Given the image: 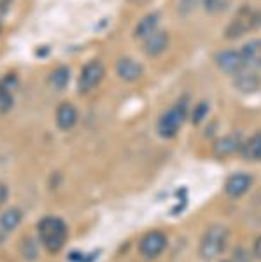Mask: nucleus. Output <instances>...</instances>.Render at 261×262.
Returning <instances> with one entry per match:
<instances>
[{
    "instance_id": "nucleus-11",
    "label": "nucleus",
    "mask_w": 261,
    "mask_h": 262,
    "mask_svg": "<svg viewBox=\"0 0 261 262\" xmlns=\"http://www.w3.org/2000/svg\"><path fill=\"white\" fill-rule=\"evenodd\" d=\"M142 65L132 58H121L119 61L116 63V74L121 81L125 82H135L142 77Z\"/></svg>"
},
{
    "instance_id": "nucleus-3",
    "label": "nucleus",
    "mask_w": 261,
    "mask_h": 262,
    "mask_svg": "<svg viewBox=\"0 0 261 262\" xmlns=\"http://www.w3.org/2000/svg\"><path fill=\"white\" fill-rule=\"evenodd\" d=\"M228 236L230 232L225 226H210L200 239L198 252L202 259L212 260L219 257L228 245Z\"/></svg>"
},
{
    "instance_id": "nucleus-2",
    "label": "nucleus",
    "mask_w": 261,
    "mask_h": 262,
    "mask_svg": "<svg viewBox=\"0 0 261 262\" xmlns=\"http://www.w3.org/2000/svg\"><path fill=\"white\" fill-rule=\"evenodd\" d=\"M188 119V100L180 98L172 108H168L165 114L158 119V135L163 138H174L183 128V124Z\"/></svg>"
},
{
    "instance_id": "nucleus-18",
    "label": "nucleus",
    "mask_w": 261,
    "mask_h": 262,
    "mask_svg": "<svg viewBox=\"0 0 261 262\" xmlns=\"http://www.w3.org/2000/svg\"><path fill=\"white\" fill-rule=\"evenodd\" d=\"M23 221V212L19 208H9L0 215V227L6 232H12Z\"/></svg>"
},
{
    "instance_id": "nucleus-10",
    "label": "nucleus",
    "mask_w": 261,
    "mask_h": 262,
    "mask_svg": "<svg viewBox=\"0 0 261 262\" xmlns=\"http://www.w3.org/2000/svg\"><path fill=\"white\" fill-rule=\"evenodd\" d=\"M242 137L238 133L233 135H226V137H221L219 140L214 142V156L216 158H228V156H233L235 152H238L242 149Z\"/></svg>"
},
{
    "instance_id": "nucleus-20",
    "label": "nucleus",
    "mask_w": 261,
    "mask_h": 262,
    "mask_svg": "<svg viewBox=\"0 0 261 262\" xmlns=\"http://www.w3.org/2000/svg\"><path fill=\"white\" fill-rule=\"evenodd\" d=\"M231 0H204V9L210 14H221L230 7Z\"/></svg>"
},
{
    "instance_id": "nucleus-1",
    "label": "nucleus",
    "mask_w": 261,
    "mask_h": 262,
    "mask_svg": "<svg viewBox=\"0 0 261 262\" xmlns=\"http://www.w3.org/2000/svg\"><path fill=\"white\" fill-rule=\"evenodd\" d=\"M37 234L41 243L49 253H58L63 250L69 238L67 224L58 217H44L37 224Z\"/></svg>"
},
{
    "instance_id": "nucleus-6",
    "label": "nucleus",
    "mask_w": 261,
    "mask_h": 262,
    "mask_svg": "<svg viewBox=\"0 0 261 262\" xmlns=\"http://www.w3.org/2000/svg\"><path fill=\"white\" fill-rule=\"evenodd\" d=\"M258 23V16L254 14L251 9H242L237 16L233 18V21L226 27L225 37L226 39H237V37L244 35L254 28V25Z\"/></svg>"
},
{
    "instance_id": "nucleus-8",
    "label": "nucleus",
    "mask_w": 261,
    "mask_h": 262,
    "mask_svg": "<svg viewBox=\"0 0 261 262\" xmlns=\"http://www.w3.org/2000/svg\"><path fill=\"white\" fill-rule=\"evenodd\" d=\"M19 81L16 75H6L0 79V114H7L14 105V91L18 90Z\"/></svg>"
},
{
    "instance_id": "nucleus-26",
    "label": "nucleus",
    "mask_w": 261,
    "mask_h": 262,
    "mask_svg": "<svg viewBox=\"0 0 261 262\" xmlns=\"http://www.w3.org/2000/svg\"><path fill=\"white\" fill-rule=\"evenodd\" d=\"M12 4V0H0V11H4V9H7Z\"/></svg>"
},
{
    "instance_id": "nucleus-4",
    "label": "nucleus",
    "mask_w": 261,
    "mask_h": 262,
    "mask_svg": "<svg viewBox=\"0 0 261 262\" xmlns=\"http://www.w3.org/2000/svg\"><path fill=\"white\" fill-rule=\"evenodd\" d=\"M104 77H105V67L98 60L86 63V65L83 67L81 74H79V81H77L79 91H81L83 95L93 91L95 88L104 81Z\"/></svg>"
},
{
    "instance_id": "nucleus-12",
    "label": "nucleus",
    "mask_w": 261,
    "mask_h": 262,
    "mask_svg": "<svg viewBox=\"0 0 261 262\" xmlns=\"http://www.w3.org/2000/svg\"><path fill=\"white\" fill-rule=\"evenodd\" d=\"M168 33L163 32V30H156L154 33H151L149 37H146L144 39V44H142V49H144L146 54H149V56H158V54H162L163 51L168 48Z\"/></svg>"
},
{
    "instance_id": "nucleus-22",
    "label": "nucleus",
    "mask_w": 261,
    "mask_h": 262,
    "mask_svg": "<svg viewBox=\"0 0 261 262\" xmlns=\"http://www.w3.org/2000/svg\"><path fill=\"white\" fill-rule=\"evenodd\" d=\"M233 260H237V262H251V257H249V253L244 250V248H238V250H235Z\"/></svg>"
},
{
    "instance_id": "nucleus-14",
    "label": "nucleus",
    "mask_w": 261,
    "mask_h": 262,
    "mask_svg": "<svg viewBox=\"0 0 261 262\" xmlns=\"http://www.w3.org/2000/svg\"><path fill=\"white\" fill-rule=\"evenodd\" d=\"M79 114L75 111L74 105H70L69 101L62 103L60 107L56 108V126L62 131H69L72 129L75 124H77Z\"/></svg>"
},
{
    "instance_id": "nucleus-17",
    "label": "nucleus",
    "mask_w": 261,
    "mask_h": 262,
    "mask_svg": "<svg viewBox=\"0 0 261 262\" xmlns=\"http://www.w3.org/2000/svg\"><path fill=\"white\" fill-rule=\"evenodd\" d=\"M158 23H159V14H156V12H151V14H146L144 18H142V19L137 23V27H135V37H137V39H142V40H144L146 37H149L151 33L156 32Z\"/></svg>"
},
{
    "instance_id": "nucleus-24",
    "label": "nucleus",
    "mask_w": 261,
    "mask_h": 262,
    "mask_svg": "<svg viewBox=\"0 0 261 262\" xmlns=\"http://www.w3.org/2000/svg\"><path fill=\"white\" fill-rule=\"evenodd\" d=\"M195 6H196V0H180V11L183 12H189Z\"/></svg>"
},
{
    "instance_id": "nucleus-9",
    "label": "nucleus",
    "mask_w": 261,
    "mask_h": 262,
    "mask_svg": "<svg viewBox=\"0 0 261 262\" xmlns=\"http://www.w3.org/2000/svg\"><path fill=\"white\" fill-rule=\"evenodd\" d=\"M252 187V177L249 173H233L225 184V192L230 198H240Z\"/></svg>"
},
{
    "instance_id": "nucleus-28",
    "label": "nucleus",
    "mask_w": 261,
    "mask_h": 262,
    "mask_svg": "<svg viewBox=\"0 0 261 262\" xmlns=\"http://www.w3.org/2000/svg\"><path fill=\"white\" fill-rule=\"evenodd\" d=\"M133 2H138V4H142V2H147V0H133Z\"/></svg>"
},
{
    "instance_id": "nucleus-5",
    "label": "nucleus",
    "mask_w": 261,
    "mask_h": 262,
    "mask_svg": "<svg viewBox=\"0 0 261 262\" xmlns=\"http://www.w3.org/2000/svg\"><path fill=\"white\" fill-rule=\"evenodd\" d=\"M168 239L165 232L162 231H149L144 238L138 243V252L144 259H156L158 255H162L163 250L167 248Z\"/></svg>"
},
{
    "instance_id": "nucleus-16",
    "label": "nucleus",
    "mask_w": 261,
    "mask_h": 262,
    "mask_svg": "<svg viewBox=\"0 0 261 262\" xmlns=\"http://www.w3.org/2000/svg\"><path fill=\"white\" fill-rule=\"evenodd\" d=\"M240 154L246 161H261V133H254L244 140Z\"/></svg>"
},
{
    "instance_id": "nucleus-23",
    "label": "nucleus",
    "mask_w": 261,
    "mask_h": 262,
    "mask_svg": "<svg viewBox=\"0 0 261 262\" xmlns=\"http://www.w3.org/2000/svg\"><path fill=\"white\" fill-rule=\"evenodd\" d=\"M7 198H9V187H7L6 184H2V182H0V208L6 205Z\"/></svg>"
},
{
    "instance_id": "nucleus-30",
    "label": "nucleus",
    "mask_w": 261,
    "mask_h": 262,
    "mask_svg": "<svg viewBox=\"0 0 261 262\" xmlns=\"http://www.w3.org/2000/svg\"><path fill=\"white\" fill-rule=\"evenodd\" d=\"M0 32H2V25H0Z\"/></svg>"
},
{
    "instance_id": "nucleus-13",
    "label": "nucleus",
    "mask_w": 261,
    "mask_h": 262,
    "mask_svg": "<svg viewBox=\"0 0 261 262\" xmlns=\"http://www.w3.org/2000/svg\"><path fill=\"white\" fill-rule=\"evenodd\" d=\"M233 77H235L233 79L235 88L242 93H254L261 88V77L256 72L244 69L242 72H238L237 75H233Z\"/></svg>"
},
{
    "instance_id": "nucleus-7",
    "label": "nucleus",
    "mask_w": 261,
    "mask_h": 262,
    "mask_svg": "<svg viewBox=\"0 0 261 262\" xmlns=\"http://www.w3.org/2000/svg\"><path fill=\"white\" fill-rule=\"evenodd\" d=\"M214 61H216V65L228 75H237L238 72H242L247 67L240 51H233V49H226V51L217 53Z\"/></svg>"
},
{
    "instance_id": "nucleus-19",
    "label": "nucleus",
    "mask_w": 261,
    "mask_h": 262,
    "mask_svg": "<svg viewBox=\"0 0 261 262\" xmlns=\"http://www.w3.org/2000/svg\"><path fill=\"white\" fill-rule=\"evenodd\" d=\"M70 81V70L69 67L62 65L58 69H54L51 74H49V84L54 88V90H63L67 88V84Z\"/></svg>"
},
{
    "instance_id": "nucleus-21",
    "label": "nucleus",
    "mask_w": 261,
    "mask_h": 262,
    "mask_svg": "<svg viewBox=\"0 0 261 262\" xmlns=\"http://www.w3.org/2000/svg\"><path fill=\"white\" fill-rule=\"evenodd\" d=\"M207 112H209V105H207V101H200L198 105H196V108L193 111V122L195 124H200L202 121L205 119V116H207Z\"/></svg>"
},
{
    "instance_id": "nucleus-29",
    "label": "nucleus",
    "mask_w": 261,
    "mask_h": 262,
    "mask_svg": "<svg viewBox=\"0 0 261 262\" xmlns=\"http://www.w3.org/2000/svg\"><path fill=\"white\" fill-rule=\"evenodd\" d=\"M223 262H237V260H233V259H231V260H223Z\"/></svg>"
},
{
    "instance_id": "nucleus-15",
    "label": "nucleus",
    "mask_w": 261,
    "mask_h": 262,
    "mask_svg": "<svg viewBox=\"0 0 261 262\" xmlns=\"http://www.w3.org/2000/svg\"><path fill=\"white\" fill-rule=\"evenodd\" d=\"M240 53L247 67L261 69V39H252L246 42L244 48L240 49Z\"/></svg>"
},
{
    "instance_id": "nucleus-25",
    "label": "nucleus",
    "mask_w": 261,
    "mask_h": 262,
    "mask_svg": "<svg viewBox=\"0 0 261 262\" xmlns=\"http://www.w3.org/2000/svg\"><path fill=\"white\" fill-rule=\"evenodd\" d=\"M252 255H254L256 259L261 260V236H259V238H256L254 247H252Z\"/></svg>"
},
{
    "instance_id": "nucleus-27",
    "label": "nucleus",
    "mask_w": 261,
    "mask_h": 262,
    "mask_svg": "<svg viewBox=\"0 0 261 262\" xmlns=\"http://www.w3.org/2000/svg\"><path fill=\"white\" fill-rule=\"evenodd\" d=\"M6 236H7V232L2 229V227H0V245L4 243V239H6Z\"/></svg>"
}]
</instances>
